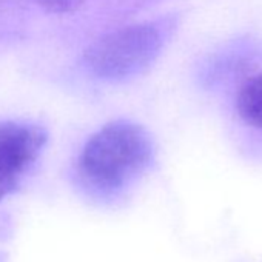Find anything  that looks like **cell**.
<instances>
[{"label":"cell","instance_id":"6da1fadb","mask_svg":"<svg viewBox=\"0 0 262 262\" xmlns=\"http://www.w3.org/2000/svg\"><path fill=\"white\" fill-rule=\"evenodd\" d=\"M150 131L131 119H114L85 141L76 159L83 188L102 201L122 199L156 164Z\"/></svg>","mask_w":262,"mask_h":262},{"label":"cell","instance_id":"7a4b0ae2","mask_svg":"<svg viewBox=\"0 0 262 262\" xmlns=\"http://www.w3.org/2000/svg\"><path fill=\"white\" fill-rule=\"evenodd\" d=\"M173 30L170 20L141 22L111 31L91 43L83 62L105 82H125L144 73L161 54Z\"/></svg>","mask_w":262,"mask_h":262},{"label":"cell","instance_id":"3957f363","mask_svg":"<svg viewBox=\"0 0 262 262\" xmlns=\"http://www.w3.org/2000/svg\"><path fill=\"white\" fill-rule=\"evenodd\" d=\"M47 141V131L36 123L0 122V201L17 188L42 155Z\"/></svg>","mask_w":262,"mask_h":262},{"label":"cell","instance_id":"277c9868","mask_svg":"<svg viewBox=\"0 0 262 262\" xmlns=\"http://www.w3.org/2000/svg\"><path fill=\"white\" fill-rule=\"evenodd\" d=\"M233 106L237 122L251 135L262 138V70L253 71L241 80Z\"/></svg>","mask_w":262,"mask_h":262},{"label":"cell","instance_id":"5b68a950","mask_svg":"<svg viewBox=\"0 0 262 262\" xmlns=\"http://www.w3.org/2000/svg\"><path fill=\"white\" fill-rule=\"evenodd\" d=\"M47 11L51 13H70L85 4V0H36Z\"/></svg>","mask_w":262,"mask_h":262}]
</instances>
